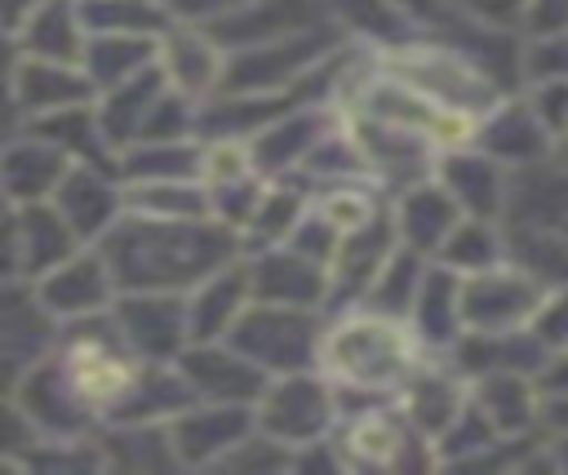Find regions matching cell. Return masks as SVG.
<instances>
[{
    "instance_id": "cell-1",
    "label": "cell",
    "mask_w": 568,
    "mask_h": 475,
    "mask_svg": "<svg viewBox=\"0 0 568 475\" xmlns=\"http://www.w3.org/2000/svg\"><path fill=\"white\" fill-rule=\"evenodd\" d=\"M98 249L120 293H191L240 257L244 235L217 218H151L129 209Z\"/></svg>"
},
{
    "instance_id": "cell-2",
    "label": "cell",
    "mask_w": 568,
    "mask_h": 475,
    "mask_svg": "<svg viewBox=\"0 0 568 475\" xmlns=\"http://www.w3.org/2000/svg\"><path fill=\"white\" fill-rule=\"evenodd\" d=\"M417 351H422V342H417L408 320L359 306V311H346L337 324L324 329L320 373H328V382L359 391V395L404 391V382L422 364Z\"/></svg>"
},
{
    "instance_id": "cell-3",
    "label": "cell",
    "mask_w": 568,
    "mask_h": 475,
    "mask_svg": "<svg viewBox=\"0 0 568 475\" xmlns=\"http://www.w3.org/2000/svg\"><path fill=\"white\" fill-rule=\"evenodd\" d=\"M386 71L408 80L413 89H422L439 107H448L457 115H470L475 124L506 98L501 80L488 67H479L466 49H457L453 40H439V44H422V40L390 44L386 49Z\"/></svg>"
},
{
    "instance_id": "cell-4",
    "label": "cell",
    "mask_w": 568,
    "mask_h": 475,
    "mask_svg": "<svg viewBox=\"0 0 568 475\" xmlns=\"http://www.w3.org/2000/svg\"><path fill=\"white\" fill-rule=\"evenodd\" d=\"M231 346H240L257 368L271 377L297 373V368H320V342L324 324L315 306H280V302H248V311L235 320L226 333Z\"/></svg>"
},
{
    "instance_id": "cell-5",
    "label": "cell",
    "mask_w": 568,
    "mask_h": 475,
    "mask_svg": "<svg viewBox=\"0 0 568 475\" xmlns=\"http://www.w3.org/2000/svg\"><path fill=\"white\" fill-rule=\"evenodd\" d=\"M342 466H364V471H399V466H430L435 444L408 422L399 408H359L333 431Z\"/></svg>"
},
{
    "instance_id": "cell-6",
    "label": "cell",
    "mask_w": 568,
    "mask_h": 475,
    "mask_svg": "<svg viewBox=\"0 0 568 475\" xmlns=\"http://www.w3.org/2000/svg\"><path fill=\"white\" fill-rule=\"evenodd\" d=\"M333 422H337V395L328 386V373H320V368L315 373L311 368L280 373V377H271V386L257 400V426L293 448L328 439Z\"/></svg>"
},
{
    "instance_id": "cell-7",
    "label": "cell",
    "mask_w": 568,
    "mask_h": 475,
    "mask_svg": "<svg viewBox=\"0 0 568 475\" xmlns=\"http://www.w3.org/2000/svg\"><path fill=\"white\" fill-rule=\"evenodd\" d=\"M546 297V284L519 266V262H497L488 271L462 275V320L466 333H515L528 329L537 306Z\"/></svg>"
},
{
    "instance_id": "cell-8",
    "label": "cell",
    "mask_w": 568,
    "mask_h": 475,
    "mask_svg": "<svg viewBox=\"0 0 568 475\" xmlns=\"http://www.w3.org/2000/svg\"><path fill=\"white\" fill-rule=\"evenodd\" d=\"M58 315L40 302L36 284L27 289L22 280L0 284V395H18L27 373L44 360L53 346Z\"/></svg>"
},
{
    "instance_id": "cell-9",
    "label": "cell",
    "mask_w": 568,
    "mask_h": 475,
    "mask_svg": "<svg viewBox=\"0 0 568 475\" xmlns=\"http://www.w3.org/2000/svg\"><path fill=\"white\" fill-rule=\"evenodd\" d=\"M124 342L151 364H178L191 346L186 293H120L111 306Z\"/></svg>"
},
{
    "instance_id": "cell-10",
    "label": "cell",
    "mask_w": 568,
    "mask_h": 475,
    "mask_svg": "<svg viewBox=\"0 0 568 475\" xmlns=\"http://www.w3.org/2000/svg\"><path fill=\"white\" fill-rule=\"evenodd\" d=\"M40 302L58 315V320H89V315H102L115 306L120 297V284L102 257L98 244H84L75 249L67 262H58L53 271H44L40 280H31Z\"/></svg>"
},
{
    "instance_id": "cell-11",
    "label": "cell",
    "mask_w": 568,
    "mask_h": 475,
    "mask_svg": "<svg viewBox=\"0 0 568 475\" xmlns=\"http://www.w3.org/2000/svg\"><path fill=\"white\" fill-rule=\"evenodd\" d=\"M169 431L182 466H217L240 439L257 431V404L195 400L178 417H169Z\"/></svg>"
},
{
    "instance_id": "cell-12",
    "label": "cell",
    "mask_w": 568,
    "mask_h": 475,
    "mask_svg": "<svg viewBox=\"0 0 568 475\" xmlns=\"http://www.w3.org/2000/svg\"><path fill=\"white\" fill-rule=\"evenodd\" d=\"M178 368L191 382L195 400H217V404H257L262 391L271 386V373L257 368L226 337L222 342H191L178 355Z\"/></svg>"
},
{
    "instance_id": "cell-13",
    "label": "cell",
    "mask_w": 568,
    "mask_h": 475,
    "mask_svg": "<svg viewBox=\"0 0 568 475\" xmlns=\"http://www.w3.org/2000/svg\"><path fill=\"white\" fill-rule=\"evenodd\" d=\"M475 146H484L488 155H497L510 173L519 169H537L550 164L559 151V138L546 129V120L532 111L528 98H501L475 129Z\"/></svg>"
},
{
    "instance_id": "cell-14",
    "label": "cell",
    "mask_w": 568,
    "mask_h": 475,
    "mask_svg": "<svg viewBox=\"0 0 568 475\" xmlns=\"http://www.w3.org/2000/svg\"><path fill=\"white\" fill-rule=\"evenodd\" d=\"M53 204L62 209V218L75 226L84 244H98L129 213L120 169H102V164H71L53 191Z\"/></svg>"
},
{
    "instance_id": "cell-15",
    "label": "cell",
    "mask_w": 568,
    "mask_h": 475,
    "mask_svg": "<svg viewBox=\"0 0 568 475\" xmlns=\"http://www.w3.org/2000/svg\"><path fill=\"white\" fill-rule=\"evenodd\" d=\"M470 400L506 439H524L546 422L541 373H528V368H493L470 377Z\"/></svg>"
},
{
    "instance_id": "cell-16",
    "label": "cell",
    "mask_w": 568,
    "mask_h": 475,
    "mask_svg": "<svg viewBox=\"0 0 568 475\" xmlns=\"http://www.w3.org/2000/svg\"><path fill=\"white\" fill-rule=\"evenodd\" d=\"M435 178L453 191V200L462 204V213H470V218H493V222L506 218L515 173H510L497 155H488L484 146H470V142H466V146L444 151Z\"/></svg>"
},
{
    "instance_id": "cell-17",
    "label": "cell",
    "mask_w": 568,
    "mask_h": 475,
    "mask_svg": "<svg viewBox=\"0 0 568 475\" xmlns=\"http://www.w3.org/2000/svg\"><path fill=\"white\" fill-rule=\"evenodd\" d=\"M395 249H399V231H395V213L386 209L373 222L346 231L328 266V302H364L368 284L377 280V271Z\"/></svg>"
},
{
    "instance_id": "cell-18",
    "label": "cell",
    "mask_w": 568,
    "mask_h": 475,
    "mask_svg": "<svg viewBox=\"0 0 568 475\" xmlns=\"http://www.w3.org/2000/svg\"><path fill=\"white\" fill-rule=\"evenodd\" d=\"M248 280H253V297L257 302H280V306H324L328 302V266L297 253L293 244H275V249H257V257L248 262Z\"/></svg>"
},
{
    "instance_id": "cell-19",
    "label": "cell",
    "mask_w": 568,
    "mask_h": 475,
    "mask_svg": "<svg viewBox=\"0 0 568 475\" xmlns=\"http://www.w3.org/2000/svg\"><path fill=\"white\" fill-rule=\"evenodd\" d=\"M75 160L67 151H58L49 138L40 133H22V138H9L0 146V191L13 200V204H36V200H53L58 182L67 178Z\"/></svg>"
},
{
    "instance_id": "cell-20",
    "label": "cell",
    "mask_w": 568,
    "mask_h": 475,
    "mask_svg": "<svg viewBox=\"0 0 568 475\" xmlns=\"http://www.w3.org/2000/svg\"><path fill=\"white\" fill-rule=\"evenodd\" d=\"M395 231H399V244L435 257L444 249V240L453 235V226L466 218L462 204L453 200V191L439 182V178H426V182H413L399 191L395 200Z\"/></svg>"
},
{
    "instance_id": "cell-21",
    "label": "cell",
    "mask_w": 568,
    "mask_h": 475,
    "mask_svg": "<svg viewBox=\"0 0 568 475\" xmlns=\"http://www.w3.org/2000/svg\"><path fill=\"white\" fill-rule=\"evenodd\" d=\"M13 93H18V115L36 120V115H53V111L93 102L98 84L89 80V71L80 62H49V58H27L22 53Z\"/></svg>"
},
{
    "instance_id": "cell-22",
    "label": "cell",
    "mask_w": 568,
    "mask_h": 475,
    "mask_svg": "<svg viewBox=\"0 0 568 475\" xmlns=\"http://www.w3.org/2000/svg\"><path fill=\"white\" fill-rule=\"evenodd\" d=\"M466 404H470V386L457 364H417L413 377L404 382V413L430 444L462 417Z\"/></svg>"
},
{
    "instance_id": "cell-23",
    "label": "cell",
    "mask_w": 568,
    "mask_h": 475,
    "mask_svg": "<svg viewBox=\"0 0 568 475\" xmlns=\"http://www.w3.org/2000/svg\"><path fill=\"white\" fill-rule=\"evenodd\" d=\"M253 302V280H248V262H231L222 271H213L204 284H195L186 293V320H191V342H222L235 320L248 311Z\"/></svg>"
},
{
    "instance_id": "cell-24",
    "label": "cell",
    "mask_w": 568,
    "mask_h": 475,
    "mask_svg": "<svg viewBox=\"0 0 568 475\" xmlns=\"http://www.w3.org/2000/svg\"><path fill=\"white\" fill-rule=\"evenodd\" d=\"M160 71L186 98H204V93H217L222 89L226 49L213 40V31L169 27L164 40H160Z\"/></svg>"
},
{
    "instance_id": "cell-25",
    "label": "cell",
    "mask_w": 568,
    "mask_h": 475,
    "mask_svg": "<svg viewBox=\"0 0 568 475\" xmlns=\"http://www.w3.org/2000/svg\"><path fill=\"white\" fill-rule=\"evenodd\" d=\"M417 342L426 351H453L466 333V320H462V275L444 262L430 257V271L422 280V293L413 302V315H408Z\"/></svg>"
},
{
    "instance_id": "cell-26",
    "label": "cell",
    "mask_w": 568,
    "mask_h": 475,
    "mask_svg": "<svg viewBox=\"0 0 568 475\" xmlns=\"http://www.w3.org/2000/svg\"><path fill=\"white\" fill-rule=\"evenodd\" d=\"M18 240H22L27 280H40L58 262H67L75 249H84V240L75 235V226L62 218V209L53 200L18 204Z\"/></svg>"
},
{
    "instance_id": "cell-27",
    "label": "cell",
    "mask_w": 568,
    "mask_h": 475,
    "mask_svg": "<svg viewBox=\"0 0 568 475\" xmlns=\"http://www.w3.org/2000/svg\"><path fill=\"white\" fill-rule=\"evenodd\" d=\"M84 18L80 4L71 0H40L36 13L18 27V44L27 58H49V62H84Z\"/></svg>"
},
{
    "instance_id": "cell-28",
    "label": "cell",
    "mask_w": 568,
    "mask_h": 475,
    "mask_svg": "<svg viewBox=\"0 0 568 475\" xmlns=\"http://www.w3.org/2000/svg\"><path fill=\"white\" fill-rule=\"evenodd\" d=\"M102 462L115 471H169L182 466L169 422H111L98 435Z\"/></svg>"
},
{
    "instance_id": "cell-29",
    "label": "cell",
    "mask_w": 568,
    "mask_h": 475,
    "mask_svg": "<svg viewBox=\"0 0 568 475\" xmlns=\"http://www.w3.org/2000/svg\"><path fill=\"white\" fill-rule=\"evenodd\" d=\"M160 62V44L151 36H89L84 44V71L98 84V93H111L129 80H138L142 71H151Z\"/></svg>"
},
{
    "instance_id": "cell-30",
    "label": "cell",
    "mask_w": 568,
    "mask_h": 475,
    "mask_svg": "<svg viewBox=\"0 0 568 475\" xmlns=\"http://www.w3.org/2000/svg\"><path fill=\"white\" fill-rule=\"evenodd\" d=\"M124 182H204V146L173 138V142H133L120 151Z\"/></svg>"
},
{
    "instance_id": "cell-31",
    "label": "cell",
    "mask_w": 568,
    "mask_h": 475,
    "mask_svg": "<svg viewBox=\"0 0 568 475\" xmlns=\"http://www.w3.org/2000/svg\"><path fill=\"white\" fill-rule=\"evenodd\" d=\"M426 271H430V257L417 253V249H408V244H399V249L386 257V266L377 271V280L368 284V293H364L359 306H373V311H386V315L408 320V315H413V302H417V293H422Z\"/></svg>"
},
{
    "instance_id": "cell-32",
    "label": "cell",
    "mask_w": 568,
    "mask_h": 475,
    "mask_svg": "<svg viewBox=\"0 0 568 475\" xmlns=\"http://www.w3.org/2000/svg\"><path fill=\"white\" fill-rule=\"evenodd\" d=\"M510 257V244H506V231L493 222V218H462L453 226V235L444 240V249L435 253V262L453 266L457 275H475V271H488L497 262Z\"/></svg>"
},
{
    "instance_id": "cell-33",
    "label": "cell",
    "mask_w": 568,
    "mask_h": 475,
    "mask_svg": "<svg viewBox=\"0 0 568 475\" xmlns=\"http://www.w3.org/2000/svg\"><path fill=\"white\" fill-rule=\"evenodd\" d=\"M80 18L93 36H155L173 27L164 0H80Z\"/></svg>"
},
{
    "instance_id": "cell-34",
    "label": "cell",
    "mask_w": 568,
    "mask_h": 475,
    "mask_svg": "<svg viewBox=\"0 0 568 475\" xmlns=\"http://www.w3.org/2000/svg\"><path fill=\"white\" fill-rule=\"evenodd\" d=\"M306 209H311V195H306L297 182L266 186L262 204L253 209V218H248V226H244V244H253V249H275V244H284V240L297 231V222L306 218Z\"/></svg>"
},
{
    "instance_id": "cell-35",
    "label": "cell",
    "mask_w": 568,
    "mask_h": 475,
    "mask_svg": "<svg viewBox=\"0 0 568 475\" xmlns=\"http://www.w3.org/2000/svg\"><path fill=\"white\" fill-rule=\"evenodd\" d=\"M328 9L351 27V31H359V36H368V40H377V44H404V36H408V27H413V18L395 4V0H328Z\"/></svg>"
},
{
    "instance_id": "cell-36",
    "label": "cell",
    "mask_w": 568,
    "mask_h": 475,
    "mask_svg": "<svg viewBox=\"0 0 568 475\" xmlns=\"http://www.w3.org/2000/svg\"><path fill=\"white\" fill-rule=\"evenodd\" d=\"M40 444V431L22 400L0 395V466H27V453Z\"/></svg>"
},
{
    "instance_id": "cell-37",
    "label": "cell",
    "mask_w": 568,
    "mask_h": 475,
    "mask_svg": "<svg viewBox=\"0 0 568 475\" xmlns=\"http://www.w3.org/2000/svg\"><path fill=\"white\" fill-rule=\"evenodd\" d=\"M528 329L537 333V342L555 360L568 355V284H550L546 289V297H541V306H537V315H532Z\"/></svg>"
},
{
    "instance_id": "cell-38",
    "label": "cell",
    "mask_w": 568,
    "mask_h": 475,
    "mask_svg": "<svg viewBox=\"0 0 568 475\" xmlns=\"http://www.w3.org/2000/svg\"><path fill=\"white\" fill-rule=\"evenodd\" d=\"M528 80H568V31L528 36V44H524V84Z\"/></svg>"
},
{
    "instance_id": "cell-39",
    "label": "cell",
    "mask_w": 568,
    "mask_h": 475,
    "mask_svg": "<svg viewBox=\"0 0 568 475\" xmlns=\"http://www.w3.org/2000/svg\"><path fill=\"white\" fill-rule=\"evenodd\" d=\"M444 13L470 18L484 27H501V31H524L528 0H444Z\"/></svg>"
},
{
    "instance_id": "cell-40",
    "label": "cell",
    "mask_w": 568,
    "mask_h": 475,
    "mask_svg": "<svg viewBox=\"0 0 568 475\" xmlns=\"http://www.w3.org/2000/svg\"><path fill=\"white\" fill-rule=\"evenodd\" d=\"M9 36L13 31H4L0 27V129H9L13 120H22L18 115V93H13V80H18V53L9 49Z\"/></svg>"
},
{
    "instance_id": "cell-41",
    "label": "cell",
    "mask_w": 568,
    "mask_h": 475,
    "mask_svg": "<svg viewBox=\"0 0 568 475\" xmlns=\"http://www.w3.org/2000/svg\"><path fill=\"white\" fill-rule=\"evenodd\" d=\"M568 31V0H528L524 36H555Z\"/></svg>"
},
{
    "instance_id": "cell-42",
    "label": "cell",
    "mask_w": 568,
    "mask_h": 475,
    "mask_svg": "<svg viewBox=\"0 0 568 475\" xmlns=\"http://www.w3.org/2000/svg\"><path fill=\"white\" fill-rule=\"evenodd\" d=\"M4 280H27L22 240H18V209L9 218H0V284Z\"/></svg>"
},
{
    "instance_id": "cell-43",
    "label": "cell",
    "mask_w": 568,
    "mask_h": 475,
    "mask_svg": "<svg viewBox=\"0 0 568 475\" xmlns=\"http://www.w3.org/2000/svg\"><path fill=\"white\" fill-rule=\"evenodd\" d=\"M173 9V18H186V22H217L226 13H235L240 4L248 0H164Z\"/></svg>"
},
{
    "instance_id": "cell-44",
    "label": "cell",
    "mask_w": 568,
    "mask_h": 475,
    "mask_svg": "<svg viewBox=\"0 0 568 475\" xmlns=\"http://www.w3.org/2000/svg\"><path fill=\"white\" fill-rule=\"evenodd\" d=\"M36 4H40V0H0V27L18 36V27L36 13Z\"/></svg>"
},
{
    "instance_id": "cell-45",
    "label": "cell",
    "mask_w": 568,
    "mask_h": 475,
    "mask_svg": "<svg viewBox=\"0 0 568 475\" xmlns=\"http://www.w3.org/2000/svg\"><path fill=\"white\" fill-rule=\"evenodd\" d=\"M413 22H439L444 18V0H395Z\"/></svg>"
},
{
    "instance_id": "cell-46",
    "label": "cell",
    "mask_w": 568,
    "mask_h": 475,
    "mask_svg": "<svg viewBox=\"0 0 568 475\" xmlns=\"http://www.w3.org/2000/svg\"><path fill=\"white\" fill-rule=\"evenodd\" d=\"M555 155H559V164H568V133L559 138V151H555Z\"/></svg>"
},
{
    "instance_id": "cell-47",
    "label": "cell",
    "mask_w": 568,
    "mask_h": 475,
    "mask_svg": "<svg viewBox=\"0 0 568 475\" xmlns=\"http://www.w3.org/2000/svg\"><path fill=\"white\" fill-rule=\"evenodd\" d=\"M0 133H4V129H0ZM0 146H4V138H0Z\"/></svg>"
},
{
    "instance_id": "cell-48",
    "label": "cell",
    "mask_w": 568,
    "mask_h": 475,
    "mask_svg": "<svg viewBox=\"0 0 568 475\" xmlns=\"http://www.w3.org/2000/svg\"><path fill=\"white\" fill-rule=\"evenodd\" d=\"M559 360H564V355H559Z\"/></svg>"
}]
</instances>
